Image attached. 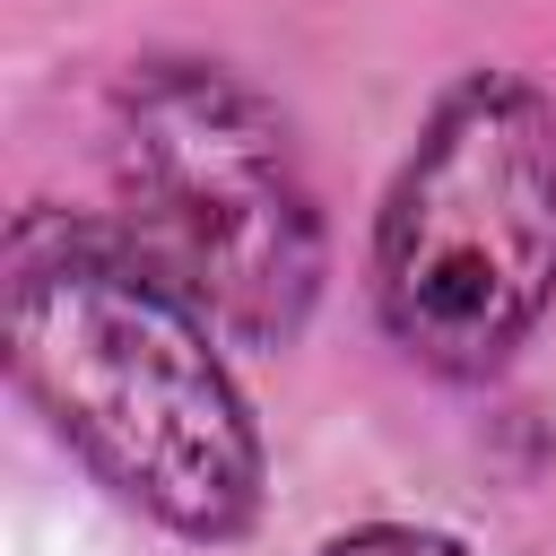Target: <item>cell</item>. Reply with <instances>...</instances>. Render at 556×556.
Instances as JSON below:
<instances>
[{"label":"cell","mask_w":556,"mask_h":556,"mask_svg":"<svg viewBox=\"0 0 556 556\" xmlns=\"http://www.w3.org/2000/svg\"><path fill=\"white\" fill-rule=\"evenodd\" d=\"M9 365L43 426L148 521L235 539L261 513V434L208 313L130 243L61 208L9 235Z\"/></svg>","instance_id":"cell-1"},{"label":"cell","mask_w":556,"mask_h":556,"mask_svg":"<svg viewBox=\"0 0 556 556\" xmlns=\"http://www.w3.org/2000/svg\"><path fill=\"white\" fill-rule=\"evenodd\" d=\"M313 556H469L460 539H443V530H408V521H365V530H339V539H321Z\"/></svg>","instance_id":"cell-4"},{"label":"cell","mask_w":556,"mask_h":556,"mask_svg":"<svg viewBox=\"0 0 556 556\" xmlns=\"http://www.w3.org/2000/svg\"><path fill=\"white\" fill-rule=\"evenodd\" d=\"M113 182L130 243L235 339L287 348L321 295V217L287 122L208 61H156L122 87Z\"/></svg>","instance_id":"cell-3"},{"label":"cell","mask_w":556,"mask_h":556,"mask_svg":"<svg viewBox=\"0 0 556 556\" xmlns=\"http://www.w3.org/2000/svg\"><path fill=\"white\" fill-rule=\"evenodd\" d=\"M556 295V104L530 78L478 70L417 130L382 226V330L443 374L504 365Z\"/></svg>","instance_id":"cell-2"}]
</instances>
